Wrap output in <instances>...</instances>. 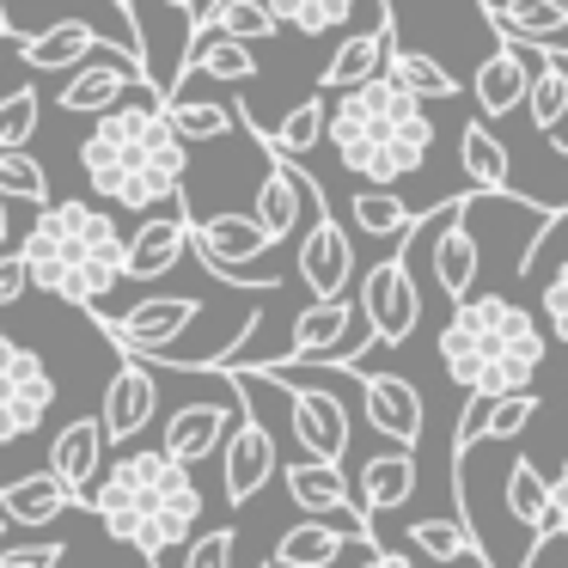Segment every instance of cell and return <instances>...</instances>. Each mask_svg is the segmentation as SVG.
I'll return each instance as SVG.
<instances>
[{"label": "cell", "instance_id": "1", "mask_svg": "<svg viewBox=\"0 0 568 568\" xmlns=\"http://www.w3.org/2000/svg\"><path fill=\"white\" fill-rule=\"evenodd\" d=\"M184 165H190V141L172 129L160 87L99 111V129L80 141L87 184L129 214L184 209Z\"/></svg>", "mask_w": 568, "mask_h": 568}, {"label": "cell", "instance_id": "2", "mask_svg": "<svg viewBox=\"0 0 568 568\" xmlns=\"http://www.w3.org/2000/svg\"><path fill=\"white\" fill-rule=\"evenodd\" d=\"M434 116L404 80L367 74L361 87H343L324 116V141H331L336 165L348 178H367V184H409V178L428 172L434 160Z\"/></svg>", "mask_w": 568, "mask_h": 568}, {"label": "cell", "instance_id": "3", "mask_svg": "<svg viewBox=\"0 0 568 568\" xmlns=\"http://www.w3.org/2000/svg\"><path fill=\"white\" fill-rule=\"evenodd\" d=\"M87 514H99V526L116 544L141 550L148 562H160L165 550H178L196 531L202 489L190 477V465H178L165 446H129L87 489Z\"/></svg>", "mask_w": 568, "mask_h": 568}, {"label": "cell", "instance_id": "4", "mask_svg": "<svg viewBox=\"0 0 568 568\" xmlns=\"http://www.w3.org/2000/svg\"><path fill=\"white\" fill-rule=\"evenodd\" d=\"M123 226L92 202H38V221L19 239V257L31 270V287L68 306L104 312L123 282Z\"/></svg>", "mask_w": 568, "mask_h": 568}, {"label": "cell", "instance_id": "5", "mask_svg": "<svg viewBox=\"0 0 568 568\" xmlns=\"http://www.w3.org/2000/svg\"><path fill=\"white\" fill-rule=\"evenodd\" d=\"M440 355L453 385H483V392H526L544 373V324L538 312L514 306L507 294H470L440 324Z\"/></svg>", "mask_w": 568, "mask_h": 568}, {"label": "cell", "instance_id": "6", "mask_svg": "<svg viewBox=\"0 0 568 568\" xmlns=\"http://www.w3.org/2000/svg\"><path fill=\"white\" fill-rule=\"evenodd\" d=\"M263 379L275 385V392L287 397V428H294V446L306 458H336L343 465L348 458V397L336 392V385L312 379L306 361H270V367H257Z\"/></svg>", "mask_w": 568, "mask_h": 568}, {"label": "cell", "instance_id": "7", "mask_svg": "<svg viewBox=\"0 0 568 568\" xmlns=\"http://www.w3.org/2000/svg\"><path fill=\"white\" fill-rule=\"evenodd\" d=\"M367 343H373V331H367L361 300L324 294V300H312V306L294 318L287 348L275 361H318V367H336V361H361V348H367Z\"/></svg>", "mask_w": 568, "mask_h": 568}, {"label": "cell", "instance_id": "8", "mask_svg": "<svg viewBox=\"0 0 568 568\" xmlns=\"http://www.w3.org/2000/svg\"><path fill=\"white\" fill-rule=\"evenodd\" d=\"M355 300H361V312H367L373 348H397V343H409V336H416V324H422V287H416V270H409V257L397 245L385 251L367 275H361Z\"/></svg>", "mask_w": 568, "mask_h": 568}, {"label": "cell", "instance_id": "9", "mask_svg": "<svg viewBox=\"0 0 568 568\" xmlns=\"http://www.w3.org/2000/svg\"><path fill=\"white\" fill-rule=\"evenodd\" d=\"M55 404V373L38 348L13 343V336H0V446L26 440V434L43 428Z\"/></svg>", "mask_w": 568, "mask_h": 568}, {"label": "cell", "instance_id": "10", "mask_svg": "<svg viewBox=\"0 0 568 568\" xmlns=\"http://www.w3.org/2000/svg\"><path fill=\"white\" fill-rule=\"evenodd\" d=\"M300 178H306V172H300ZM306 209H312V226L300 233V245H294V275L306 282L312 300L348 294V282H355V245H348V233L336 226V214L324 209V196H318L312 178H306Z\"/></svg>", "mask_w": 568, "mask_h": 568}, {"label": "cell", "instance_id": "11", "mask_svg": "<svg viewBox=\"0 0 568 568\" xmlns=\"http://www.w3.org/2000/svg\"><path fill=\"white\" fill-rule=\"evenodd\" d=\"M141 74H148V68H141V55L104 50V38H99V50H92L87 62L68 68L62 92H55V111H68V116H99V111H111V104H123L129 87H141Z\"/></svg>", "mask_w": 568, "mask_h": 568}, {"label": "cell", "instance_id": "12", "mask_svg": "<svg viewBox=\"0 0 568 568\" xmlns=\"http://www.w3.org/2000/svg\"><path fill=\"white\" fill-rule=\"evenodd\" d=\"M202 318V300L196 294H148L135 300L129 312H116L111 318V343H123L129 355H172L178 343H184V331Z\"/></svg>", "mask_w": 568, "mask_h": 568}, {"label": "cell", "instance_id": "13", "mask_svg": "<svg viewBox=\"0 0 568 568\" xmlns=\"http://www.w3.org/2000/svg\"><path fill=\"white\" fill-rule=\"evenodd\" d=\"M282 470V453H275V434L263 428L251 409H239L233 428H226L221 440V489L233 507H245L251 495H263V483Z\"/></svg>", "mask_w": 568, "mask_h": 568}, {"label": "cell", "instance_id": "14", "mask_svg": "<svg viewBox=\"0 0 568 568\" xmlns=\"http://www.w3.org/2000/svg\"><path fill=\"white\" fill-rule=\"evenodd\" d=\"M190 245H196V257L209 263L221 282H233V270L263 263L282 239L263 233L257 214H209V221H190Z\"/></svg>", "mask_w": 568, "mask_h": 568}, {"label": "cell", "instance_id": "15", "mask_svg": "<svg viewBox=\"0 0 568 568\" xmlns=\"http://www.w3.org/2000/svg\"><path fill=\"white\" fill-rule=\"evenodd\" d=\"M531 422H538V392H483V385H470L465 392V416H458L453 428V453H470L477 440H514V434H526Z\"/></svg>", "mask_w": 568, "mask_h": 568}, {"label": "cell", "instance_id": "16", "mask_svg": "<svg viewBox=\"0 0 568 568\" xmlns=\"http://www.w3.org/2000/svg\"><path fill=\"white\" fill-rule=\"evenodd\" d=\"M160 416V379H153V361L148 355H129L123 367L111 373V385H104V434H111V446H129L148 422Z\"/></svg>", "mask_w": 568, "mask_h": 568}, {"label": "cell", "instance_id": "17", "mask_svg": "<svg viewBox=\"0 0 568 568\" xmlns=\"http://www.w3.org/2000/svg\"><path fill=\"white\" fill-rule=\"evenodd\" d=\"M190 251V214L165 209V214H141V226L123 245V282H165Z\"/></svg>", "mask_w": 568, "mask_h": 568}, {"label": "cell", "instance_id": "18", "mask_svg": "<svg viewBox=\"0 0 568 568\" xmlns=\"http://www.w3.org/2000/svg\"><path fill=\"white\" fill-rule=\"evenodd\" d=\"M519 55H526V104H519V111H526L531 135H556V129L568 123V50L519 43Z\"/></svg>", "mask_w": 568, "mask_h": 568}, {"label": "cell", "instance_id": "19", "mask_svg": "<svg viewBox=\"0 0 568 568\" xmlns=\"http://www.w3.org/2000/svg\"><path fill=\"white\" fill-rule=\"evenodd\" d=\"M361 404H367V422L397 446H416L422 440V392L404 379V373H361Z\"/></svg>", "mask_w": 568, "mask_h": 568}, {"label": "cell", "instance_id": "20", "mask_svg": "<svg viewBox=\"0 0 568 568\" xmlns=\"http://www.w3.org/2000/svg\"><path fill=\"white\" fill-rule=\"evenodd\" d=\"M104 465H111V434H104V422H99V416L68 422V428L50 440V470L80 495V507H87V489L99 483V470H104Z\"/></svg>", "mask_w": 568, "mask_h": 568}, {"label": "cell", "instance_id": "21", "mask_svg": "<svg viewBox=\"0 0 568 568\" xmlns=\"http://www.w3.org/2000/svg\"><path fill=\"white\" fill-rule=\"evenodd\" d=\"M385 50H392V0H385L379 13H373V26L348 31V38L336 43V55H331V62H324V74H318V87H324V92L361 87V80H367V74H379Z\"/></svg>", "mask_w": 568, "mask_h": 568}, {"label": "cell", "instance_id": "22", "mask_svg": "<svg viewBox=\"0 0 568 568\" xmlns=\"http://www.w3.org/2000/svg\"><path fill=\"white\" fill-rule=\"evenodd\" d=\"M470 99H477L483 123H501L526 104V55H519V43H501V50L483 55L477 74H470Z\"/></svg>", "mask_w": 568, "mask_h": 568}, {"label": "cell", "instance_id": "23", "mask_svg": "<svg viewBox=\"0 0 568 568\" xmlns=\"http://www.w3.org/2000/svg\"><path fill=\"white\" fill-rule=\"evenodd\" d=\"M404 556H422V562H489L483 538L470 531V519L458 514H428V519H409L404 531Z\"/></svg>", "mask_w": 568, "mask_h": 568}, {"label": "cell", "instance_id": "24", "mask_svg": "<svg viewBox=\"0 0 568 568\" xmlns=\"http://www.w3.org/2000/svg\"><path fill=\"white\" fill-rule=\"evenodd\" d=\"M233 416H239V409H226V404H184V409H172V422H165V453H172L178 465L196 470L202 458L221 453Z\"/></svg>", "mask_w": 568, "mask_h": 568}, {"label": "cell", "instance_id": "25", "mask_svg": "<svg viewBox=\"0 0 568 568\" xmlns=\"http://www.w3.org/2000/svg\"><path fill=\"white\" fill-rule=\"evenodd\" d=\"M68 507H80V495L68 489L62 477H55L50 465L31 470V477H13L0 483V514L13 519V526H50V519H62Z\"/></svg>", "mask_w": 568, "mask_h": 568}, {"label": "cell", "instance_id": "26", "mask_svg": "<svg viewBox=\"0 0 568 568\" xmlns=\"http://www.w3.org/2000/svg\"><path fill=\"white\" fill-rule=\"evenodd\" d=\"M483 13L514 43H550V50H562V38H568V0H483Z\"/></svg>", "mask_w": 568, "mask_h": 568}, {"label": "cell", "instance_id": "27", "mask_svg": "<svg viewBox=\"0 0 568 568\" xmlns=\"http://www.w3.org/2000/svg\"><path fill=\"white\" fill-rule=\"evenodd\" d=\"M409 495H416V446H385V453H373L367 465H361V483H355V501L367 507V514H392V507H404Z\"/></svg>", "mask_w": 568, "mask_h": 568}, {"label": "cell", "instance_id": "28", "mask_svg": "<svg viewBox=\"0 0 568 568\" xmlns=\"http://www.w3.org/2000/svg\"><path fill=\"white\" fill-rule=\"evenodd\" d=\"M184 74L233 80V87H245V80H257V55H251V43L233 38V31L196 26V31H190V50H184Z\"/></svg>", "mask_w": 568, "mask_h": 568}, {"label": "cell", "instance_id": "29", "mask_svg": "<svg viewBox=\"0 0 568 568\" xmlns=\"http://www.w3.org/2000/svg\"><path fill=\"white\" fill-rule=\"evenodd\" d=\"M458 165H465L470 190H483V196H514V153L501 148V135L483 116L458 129Z\"/></svg>", "mask_w": 568, "mask_h": 568}, {"label": "cell", "instance_id": "30", "mask_svg": "<svg viewBox=\"0 0 568 568\" xmlns=\"http://www.w3.org/2000/svg\"><path fill=\"white\" fill-rule=\"evenodd\" d=\"M251 214L263 221V233H270V239H294L300 214H306V178L287 165V153H275V165L263 172L257 196H251Z\"/></svg>", "mask_w": 568, "mask_h": 568}, {"label": "cell", "instance_id": "31", "mask_svg": "<svg viewBox=\"0 0 568 568\" xmlns=\"http://www.w3.org/2000/svg\"><path fill=\"white\" fill-rule=\"evenodd\" d=\"M282 483H287V501H294L300 514H336V507L355 501V489H348V477H343L336 458H306L300 453L294 465H282Z\"/></svg>", "mask_w": 568, "mask_h": 568}, {"label": "cell", "instance_id": "32", "mask_svg": "<svg viewBox=\"0 0 568 568\" xmlns=\"http://www.w3.org/2000/svg\"><path fill=\"white\" fill-rule=\"evenodd\" d=\"M104 31L92 26V19H62V26L38 31V38L19 43V55H26V68H38V74H68L74 62H87L92 50H99Z\"/></svg>", "mask_w": 568, "mask_h": 568}, {"label": "cell", "instance_id": "33", "mask_svg": "<svg viewBox=\"0 0 568 568\" xmlns=\"http://www.w3.org/2000/svg\"><path fill=\"white\" fill-rule=\"evenodd\" d=\"M343 544H348L343 526H331L324 514H312V519H294V526L282 531L275 562L282 568H324V562H343Z\"/></svg>", "mask_w": 568, "mask_h": 568}, {"label": "cell", "instance_id": "34", "mask_svg": "<svg viewBox=\"0 0 568 568\" xmlns=\"http://www.w3.org/2000/svg\"><path fill=\"white\" fill-rule=\"evenodd\" d=\"M348 221L361 226L367 239H379V245H404V233L416 221H409L404 196H397V184H367L348 196Z\"/></svg>", "mask_w": 568, "mask_h": 568}, {"label": "cell", "instance_id": "35", "mask_svg": "<svg viewBox=\"0 0 568 568\" xmlns=\"http://www.w3.org/2000/svg\"><path fill=\"white\" fill-rule=\"evenodd\" d=\"M385 74L392 80H404L409 92H416L422 104H446V99H458V80H453V68L440 62V55H428V50H385Z\"/></svg>", "mask_w": 568, "mask_h": 568}, {"label": "cell", "instance_id": "36", "mask_svg": "<svg viewBox=\"0 0 568 568\" xmlns=\"http://www.w3.org/2000/svg\"><path fill=\"white\" fill-rule=\"evenodd\" d=\"M324 116H331V99H324V92H312V99H300L275 129H257V141H263L270 153H287V160H300V153H312V148L324 141Z\"/></svg>", "mask_w": 568, "mask_h": 568}, {"label": "cell", "instance_id": "37", "mask_svg": "<svg viewBox=\"0 0 568 568\" xmlns=\"http://www.w3.org/2000/svg\"><path fill=\"white\" fill-rule=\"evenodd\" d=\"M196 26H221V31H233V38H245V43L282 38V19H275L270 0H209V13H202Z\"/></svg>", "mask_w": 568, "mask_h": 568}, {"label": "cell", "instance_id": "38", "mask_svg": "<svg viewBox=\"0 0 568 568\" xmlns=\"http://www.w3.org/2000/svg\"><path fill=\"white\" fill-rule=\"evenodd\" d=\"M275 19H282V31H300V38H331V31L348 26V13H355L361 0H270Z\"/></svg>", "mask_w": 568, "mask_h": 568}, {"label": "cell", "instance_id": "39", "mask_svg": "<svg viewBox=\"0 0 568 568\" xmlns=\"http://www.w3.org/2000/svg\"><path fill=\"white\" fill-rule=\"evenodd\" d=\"M38 123H43V92L38 87L0 92V148H31Z\"/></svg>", "mask_w": 568, "mask_h": 568}, {"label": "cell", "instance_id": "40", "mask_svg": "<svg viewBox=\"0 0 568 568\" xmlns=\"http://www.w3.org/2000/svg\"><path fill=\"white\" fill-rule=\"evenodd\" d=\"M0 196L7 202H50V172L26 148H0Z\"/></svg>", "mask_w": 568, "mask_h": 568}, {"label": "cell", "instance_id": "41", "mask_svg": "<svg viewBox=\"0 0 568 568\" xmlns=\"http://www.w3.org/2000/svg\"><path fill=\"white\" fill-rule=\"evenodd\" d=\"M544 501H550V477H544L531 458H514V465H507V514L531 531V519L544 514Z\"/></svg>", "mask_w": 568, "mask_h": 568}, {"label": "cell", "instance_id": "42", "mask_svg": "<svg viewBox=\"0 0 568 568\" xmlns=\"http://www.w3.org/2000/svg\"><path fill=\"white\" fill-rule=\"evenodd\" d=\"M165 116H172V129L190 141V148L233 135V111H226V104H172L165 99Z\"/></svg>", "mask_w": 568, "mask_h": 568}, {"label": "cell", "instance_id": "43", "mask_svg": "<svg viewBox=\"0 0 568 568\" xmlns=\"http://www.w3.org/2000/svg\"><path fill=\"white\" fill-rule=\"evenodd\" d=\"M233 550H239V531L233 526H214V531H190L184 538V562L190 568H221V562H233Z\"/></svg>", "mask_w": 568, "mask_h": 568}, {"label": "cell", "instance_id": "44", "mask_svg": "<svg viewBox=\"0 0 568 568\" xmlns=\"http://www.w3.org/2000/svg\"><path fill=\"white\" fill-rule=\"evenodd\" d=\"M544 324L568 343V263L550 270V282H544Z\"/></svg>", "mask_w": 568, "mask_h": 568}, {"label": "cell", "instance_id": "45", "mask_svg": "<svg viewBox=\"0 0 568 568\" xmlns=\"http://www.w3.org/2000/svg\"><path fill=\"white\" fill-rule=\"evenodd\" d=\"M62 562V544H0V568H50Z\"/></svg>", "mask_w": 568, "mask_h": 568}, {"label": "cell", "instance_id": "46", "mask_svg": "<svg viewBox=\"0 0 568 568\" xmlns=\"http://www.w3.org/2000/svg\"><path fill=\"white\" fill-rule=\"evenodd\" d=\"M26 287H31V270H26V257L0 245V306H13V300L26 294Z\"/></svg>", "mask_w": 568, "mask_h": 568}, {"label": "cell", "instance_id": "47", "mask_svg": "<svg viewBox=\"0 0 568 568\" xmlns=\"http://www.w3.org/2000/svg\"><path fill=\"white\" fill-rule=\"evenodd\" d=\"M550 507H556V514H562V531H568V465H562V470H556V477H550Z\"/></svg>", "mask_w": 568, "mask_h": 568}, {"label": "cell", "instance_id": "48", "mask_svg": "<svg viewBox=\"0 0 568 568\" xmlns=\"http://www.w3.org/2000/svg\"><path fill=\"white\" fill-rule=\"evenodd\" d=\"M165 7H172V13H178V19H184V26H190V31H196V19H202V13H209V0H165Z\"/></svg>", "mask_w": 568, "mask_h": 568}, {"label": "cell", "instance_id": "49", "mask_svg": "<svg viewBox=\"0 0 568 568\" xmlns=\"http://www.w3.org/2000/svg\"><path fill=\"white\" fill-rule=\"evenodd\" d=\"M7 31H13V26H7V13H0V38H7Z\"/></svg>", "mask_w": 568, "mask_h": 568}, {"label": "cell", "instance_id": "50", "mask_svg": "<svg viewBox=\"0 0 568 568\" xmlns=\"http://www.w3.org/2000/svg\"><path fill=\"white\" fill-rule=\"evenodd\" d=\"M562 153H568V148H562Z\"/></svg>", "mask_w": 568, "mask_h": 568}]
</instances>
